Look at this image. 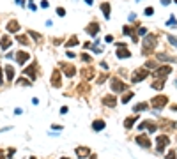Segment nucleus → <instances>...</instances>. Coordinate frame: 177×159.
Listing matches in <instances>:
<instances>
[{
	"label": "nucleus",
	"instance_id": "obj_21",
	"mask_svg": "<svg viewBox=\"0 0 177 159\" xmlns=\"http://www.w3.org/2000/svg\"><path fill=\"white\" fill-rule=\"evenodd\" d=\"M152 88H156V90H161L163 87H165V80H161V78H158L156 81H152V85H151Z\"/></svg>",
	"mask_w": 177,
	"mask_h": 159
},
{
	"label": "nucleus",
	"instance_id": "obj_10",
	"mask_svg": "<svg viewBox=\"0 0 177 159\" xmlns=\"http://www.w3.org/2000/svg\"><path fill=\"white\" fill-rule=\"evenodd\" d=\"M60 67H62V71H64V76H67V78H71V76H74V74H76V69H74L73 65L60 64Z\"/></svg>",
	"mask_w": 177,
	"mask_h": 159
},
{
	"label": "nucleus",
	"instance_id": "obj_41",
	"mask_svg": "<svg viewBox=\"0 0 177 159\" xmlns=\"http://www.w3.org/2000/svg\"><path fill=\"white\" fill-rule=\"evenodd\" d=\"M41 7H43V9H46V7H50V4H48L46 0H43V2H41Z\"/></svg>",
	"mask_w": 177,
	"mask_h": 159
},
{
	"label": "nucleus",
	"instance_id": "obj_7",
	"mask_svg": "<svg viewBox=\"0 0 177 159\" xmlns=\"http://www.w3.org/2000/svg\"><path fill=\"white\" fill-rule=\"evenodd\" d=\"M170 73H172V67H170V65H163V67H158L156 69L154 76H156V78H161V80H165L167 74H170Z\"/></svg>",
	"mask_w": 177,
	"mask_h": 159
},
{
	"label": "nucleus",
	"instance_id": "obj_11",
	"mask_svg": "<svg viewBox=\"0 0 177 159\" xmlns=\"http://www.w3.org/2000/svg\"><path fill=\"white\" fill-rule=\"evenodd\" d=\"M29 58H30V55H29L27 51H18V53H16V60H18V64H20V65H23V64L27 62Z\"/></svg>",
	"mask_w": 177,
	"mask_h": 159
},
{
	"label": "nucleus",
	"instance_id": "obj_39",
	"mask_svg": "<svg viewBox=\"0 0 177 159\" xmlns=\"http://www.w3.org/2000/svg\"><path fill=\"white\" fill-rule=\"evenodd\" d=\"M168 41H170V42H172V44H174V46L177 48V39L174 37V35H168Z\"/></svg>",
	"mask_w": 177,
	"mask_h": 159
},
{
	"label": "nucleus",
	"instance_id": "obj_30",
	"mask_svg": "<svg viewBox=\"0 0 177 159\" xmlns=\"http://www.w3.org/2000/svg\"><path fill=\"white\" fill-rule=\"evenodd\" d=\"M16 39H18V41H20L21 44H27V42H29V41H27V37H25V35H16Z\"/></svg>",
	"mask_w": 177,
	"mask_h": 159
},
{
	"label": "nucleus",
	"instance_id": "obj_36",
	"mask_svg": "<svg viewBox=\"0 0 177 159\" xmlns=\"http://www.w3.org/2000/svg\"><path fill=\"white\" fill-rule=\"evenodd\" d=\"M167 159H175V150H170L167 154Z\"/></svg>",
	"mask_w": 177,
	"mask_h": 159
},
{
	"label": "nucleus",
	"instance_id": "obj_38",
	"mask_svg": "<svg viewBox=\"0 0 177 159\" xmlns=\"http://www.w3.org/2000/svg\"><path fill=\"white\" fill-rule=\"evenodd\" d=\"M138 34H140V35H147V28L145 27H140V28H138Z\"/></svg>",
	"mask_w": 177,
	"mask_h": 159
},
{
	"label": "nucleus",
	"instance_id": "obj_40",
	"mask_svg": "<svg viewBox=\"0 0 177 159\" xmlns=\"http://www.w3.org/2000/svg\"><path fill=\"white\" fill-rule=\"evenodd\" d=\"M57 14H59V16H66V9L59 7V9H57Z\"/></svg>",
	"mask_w": 177,
	"mask_h": 159
},
{
	"label": "nucleus",
	"instance_id": "obj_4",
	"mask_svg": "<svg viewBox=\"0 0 177 159\" xmlns=\"http://www.w3.org/2000/svg\"><path fill=\"white\" fill-rule=\"evenodd\" d=\"M112 90L117 92V94H119V92H124L126 90V83L124 81H121L119 78H112Z\"/></svg>",
	"mask_w": 177,
	"mask_h": 159
},
{
	"label": "nucleus",
	"instance_id": "obj_29",
	"mask_svg": "<svg viewBox=\"0 0 177 159\" xmlns=\"http://www.w3.org/2000/svg\"><path fill=\"white\" fill-rule=\"evenodd\" d=\"M16 83L20 85V87H21V85H23V87H27V85H30V81H29V80H25V78H20Z\"/></svg>",
	"mask_w": 177,
	"mask_h": 159
},
{
	"label": "nucleus",
	"instance_id": "obj_49",
	"mask_svg": "<svg viewBox=\"0 0 177 159\" xmlns=\"http://www.w3.org/2000/svg\"><path fill=\"white\" fill-rule=\"evenodd\" d=\"M16 4H18V5H21V7H23V5H25V0H16Z\"/></svg>",
	"mask_w": 177,
	"mask_h": 159
},
{
	"label": "nucleus",
	"instance_id": "obj_33",
	"mask_svg": "<svg viewBox=\"0 0 177 159\" xmlns=\"http://www.w3.org/2000/svg\"><path fill=\"white\" fill-rule=\"evenodd\" d=\"M82 60H83V62H92V58H90V57H89V55H87V53H83V55H82Z\"/></svg>",
	"mask_w": 177,
	"mask_h": 159
},
{
	"label": "nucleus",
	"instance_id": "obj_20",
	"mask_svg": "<svg viewBox=\"0 0 177 159\" xmlns=\"http://www.w3.org/2000/svg\"><path fill=\"white\" fill-rule=\"evenodd\" d=\"M52 85H53V87H60V73H59V71H55V73H53Z\"/></svg>",
	"mask_w": 177,
	"mask_h": 159
},
{
	"label": "nucleus",
	"instance_id": "obj_13",
	"mask_svg": "<svg viewBox=\"0 0 177 159\" xmlns=\"http://www.w3.org/2000/svg\"><path fill=\"white\" fill-rule=\"evenodd\" d=\"M20 30V23L16 20H11L9 23H7V32H11V34H14V32Z\"/></svg>",
	"mask_w": 177,
	"mask_h": 159
},
{
	"label": "nucleus",
	"instance_id": "obj_24",
	"mask_svg": "<svg viewBox=\"0 0 177 159\" xmlns=\"http://www.w3.org/2000/svg\"><path fill=\"white\" fill-rule=\"evenodd\" d=\"M158 60H168V62H175V58H174V57H168V55H165V53H159V55H158Z\"/></svg>",
	"mask_w": 177,
	"mask_h": 159
},
{
	"label": "nucleus",
	"instance_id": "obj_2",
	"mask_svg": "<svg viewBox=\"0 0 177 159\" xmlns=\"http://www.w3.org/2000/svg\"><path fill=\"white\" fill-rule=\"evenodd\" d=\"M147 76H149V69H145V67L136 69L135 73H133V76H131V81H133V83H140V81L145 80Z\"/></svg>",
	"mask_w": 177,
	"mask_h": 159
},
{
	"label": "nucleus",
	"instance_id": "obj_9",
	"mask_svg": "<svg viewBox=\"0 0 177 159\" xmlns=\"http://www.w3.org/2000/svg\"><path fill=\"white\" fill-rule=\"evenodd\" d=\"M135 141L138 143V145L145 147V148H149V147H151V140H149V136H147V134H138V136L135 138Z\"/></svg>",
	"mask_w": 177,
	"mask_h": 159
},
{
	"label": "nucleus",
	"instance_id": "obj_15",
	"mask_svg": "<svg viewBox=\"0 0 177 159\" xmlns=\"http://www.w3.org/2000/svg\"><path fill=\"white\" fill-rule=\"evenodd\" d=\"M103 103L106 106H110V108H114V106L117 104V99H115L114 95H104V97H103Z\"/></svg>",
	"mask_w": 177,
	"mask_h": 159
},
{
	"label": "nucleus",
	"instance_id": "obj_48",
	"mask_svg": "<svg viewBox=\"0 0 177 159\" xmlns=\"http://www.w3.org/2000/svg\"><path fill=\"white\" fill-rule=\"evenodd\" d=\"M14 113H16V115H20V113H23V110H21V108H16V110H14Z\"/></svg>",
	"mask_w": 177,
	"mask_h": 159
},
{
	"label": "nucleus",
	"instance_id": "obj_43",
	"mask_svg": "<svg viewBox=\"0 0 177 159\" xmlns=\"http://www.w3.org/2000/svg\"><path fill=\"white\" fill-rule=\"evenodd\" d=\"M29 7H30L32 11H36V5H34V2H32V0H29Z\"/></svg>",
	"mask_w": 177,
	"mask_h": 159
},
{
	"label": "nucleus",
	"instance_id": "obj_27",
	"mask_svg": "<svg viewBox=\"0 0 177 159\" xmlns=\"http://www.w3.org/2000/svg\"><path fill=\"white\" fill-rule=\"evenodd\" d=\"M133 95H135V92H128V94H124V97H122V103L126 104V103H128V101H129Z\"/></svg>",
	"mask_w": 177,
	"mask_h": 159
},
{
	"label": "nucleus",
	"instance_id": "obj_3",
	"mask_svg": "<svg viewBox=\"0 0 177 159\" xmlns=\"http://www.w3.org/2000/svg\"><path fill=\"white\" fill-rule=\"evenodd\" d=\"M167 103H168V97H167V95H156V97H152V99H151V104L154 106L156 110H161V108L167 104Z\"/></svg>",
	"mask_w": 177,
	"mask_h": 159
},
{
	"label": "nucleus",
	"instance_id": "obj_22",
	"mask_svg": "<svg viewBox=\"0 0 177 159\" xmlns=\"http://www.w3.org/2000/svg\"><path fill=\"white\" fill-rule=\"evenodd\" d=\"M104 126H106L104 120H96V122L92 124V129L94 131H101V129H104Z\"/></svg>",
	"mask_w": 177,
	"mask_h": 159
},
{
	"label": "nucleus",
	"instance_id": "obj_57",
	"mask_svg": "<svg viewBox=\"0 0 177 159\" xmlns=\"http://www.w3.org/2000/svg\"><path fill=\"white\" fill-rule=\"evenodd\" d=\"M175 4H177V0H175Z\"/></svg>",
	"mask_w": 177,
	"mask_h": 159
},
{
	"label": "nucleus",
	"instance_id": "obj_34",
	"mask_svg": "<svg viewBox=\"0 0 177 159\" xmlns=\"http://www.w3.org/2000/svg\"><path fill=\"white\" fill-rule=\"evenodd\" d=\"M122 30H124V34H126V35H133V34H135V32L131 30V28H129V27H124V28H122Z\"/></svg>",
	"mask_w": 177,
	"mask_h": 159
},
{
	"label": "nucleus",
	"instance_id": "obj_19",
	"mask_svg": "<svg viewBox=\"0 0 177 159\" xmlns=\"http://www.w3.org/2000/svg\"><path fill=\"white\" fill-rule=\"evenodd\" d=\"M101 11H103L104 18L110 20V4H108V2H103V4H101Z\"/></svg>",
	"mask_w": 177,
	"mask_h": 159
},
{
	"label": "nucleus",
	"instance_id": "obj_47",
	"mask_svg": "<svg viewBox=\"0 0 177 159\" xmlns=\"http://www.w3.org/2000/svg\"><path fill=\"white\" fill-rule=\"evenodd\" d=\"M66 55H67V57H69V58H74V57H76V55H74L73 51H67V53H66Z\"/></svg>",
	"mask_w": 177,
	"mask_h": 159
},
{
	"label": "nucleus",
	"instance_id": "obj_16",
	"mask_svg": "<svg viewBox=\"0 0 177 159\" xmlns=\"http://www.w3.org/2000/svg\"><path fill=\"white\" fill-rule=\"evenodd\" d=\"M89 154H90V150H89L87 147H78L76 148V156H78V157H87Z\"/></svg>",
	"mask_w": 177,
	"mask_h": 159
},
{
	"label": "nucleus",
	"instance_id": "obj_25",
	"mask_svg": "<svg viewBox=\"0 0 177 159\" xmlns=\"http://www.w3.org/2000/svg\"><path fill=\"white\" fill-rule=\"evenodd\" d=\"M136 122V117H129V118H126V122H124V127L126 129H129V127L133 126Z\"/></svg>",
	"mask_w": 177,
	"mask_h": 159
},
{
	"label": "nucleus",
	"instance_id": "obj_5",
	"mask_svg": "<svg viewBox=\"0 0 177 159\" xmlns=\"http://www.w3.org/2000/svg\"><path fill=\"white\" fill-rule=\"evenodd\" d=\"M115 53H117L119 58H129L131 57V51L126 48V44H117V51Z\"/></svg>",
	"mask_w": 177,
	"mask_h": 159
},
{
	"label": "nucleus",
	"instance_id": "obj_12",
	"mask_svg": "<svg viewBox=\"0 0 177 159\" xmlns=\"http://www.w3.org/2000/svg\"><path fill=\"white\" fill-rule=\"evenodd\" d=\"M11 44H12L11 37H9V35H4V37H2V41H0V50H9Z\"/></svg>",
	"mask_w": 177,
	"mask_h": 159
},
{
	"label": "nucleus",
	"instance_id": "obj_50",
	"mask_svg": "<svg viewBox=\"0 0 177 159\" xmlns=\"http://www.w3.org/2000/svg\"><path fill=\"white\" fill-rule=\"evenodd\" d=\"M161 4H163V5H168V4H170V0H161Z\"/></svg>",
	"mask_w": 177,
	"mask_h": 159
},
{
	"label": "nucleus",
	"instance_id": "obj_44",
	"mask_svg": "<svg viewBox=\"0 0 177 159\" xmlns=\"http://www.w3.org/2000/svg\"><path fill=\"white\" fill-rule=\"evenodd\" d=\"M104 41H106V42H112V41H114V37H112V35H106V37H104Z\"/></svg>",
	"mask_w": 177,
	"mask_h": 159
},
{
	"label": "nucleus",
	"instance_id": "obj_31",
	"mask_svg": "<svg viewBox=\"0 0 177 159\" xmlns=\"http://www.w3.org/2000/svg\"><path fill=\"white\" fill-rule=\"evenodd\" d=\"M144 12H145V16H152V14H154V9H152V7H145Z\"/></svg>",
	"mask_w": 177,
	"mask_h": 159
},
{
	"label": "nucleus",
	"instance_id": "obj_55",
	"mask_svg": "<svg viewBox=\"0 0 177 159\" xmlns=\"http://www.w3.org/2000/svg\"><path fill=\"white\" fill-rule=\"evenodd\" d=\"M30 159H36V157H30Z\"/></svg>",
	"mask_w": 177,
	"mask_h": 159
},
{
	"label": "nucleus",
	"instance_id": "obj_14",
	"mask_svg": "<svg viewBox=\"0 0 177 159\" xmlns=\"http://www.w3.org/2000/svg\"><path fill=\"white\" fill-rule=\"evenodd\" d=\"M97 32H99V25H97L96 21L90 23V25L87 27V34H89V35H92V37H96V34H97Z\"/></svg>",
	"mask_w": 177,
	"mask_h": 159
},
{
	"label": "nucleus",
	"instance_id": "obj_53",
	"mask_svg": "<svg viewBox=\"0 0 177 159\" xmlns=\"http://www.w3.org/2000/svg\"><path fill=\"white\" fill-rule=\"evenodd\" d=\"M89 159H97V157H96V156H90V157H89Z\"/></svg>",
	"mask_w": 177,
	"mask_h": 159
},
{
	"label": "nucleus",
	"instance_id": "obj_32",
	"mask_svg": "<svg viewBox=\"0 0 177 159\" xmlns=\"http://www.w3.org/2000/svg\"><path fill=\"white\" fill-rule=\"evenodd\" d=\"M144 67H145V69H154V67H156V62H145Z\"/></svg>",
	"mask_w": 177,
	"mask_h": 159
},
{
	"label": "nucleus",
	"instance_id": "obj_37",
	"mask_svg": "<svg viewBox=\"0 0 177 159\" xmlns=\"http://www.w3.org/2000/svg\"><path fill=\"white\" fill-rule=\"evenodd\" d=\"M30 35H32V39H36V41H41V35H39V34H36V32H30Z\"/></svg>",
	"mask_w": 177,
	"mask_h": 159
},
{
	"label": "nucleus",
	"instance_id": "obj_26",
	"mask_svg": "<svg viewBox=\"0 0 177 159\" xmlns=\"http://www.w3.org/2000/svg\"><path fill=\"white\" fill-rule=\"evenodd\" d=\"M74 44H78V37H76V35H73L69 41L66 42V48H71V46H74Z\"/></svg>",
	"mask_w": 177,
	"mask_h": 159
},
{
	"label": "nucleus",
	"instance_id": "obj_23",
	"mask_svg": "<svg viewBox=\"0 0 177 159\" xmlns=\"http://www.w3.org/2000/svg\"><path fill=\"white\" fill-rule=\"evenodd\" d=\"M147 108H149V104H147V103H140V104H136L135 108H133V111H136V113H138V111H144V110H147Z\"/></svg>",
	"mask_w": 177,
	"mask_h": 159
},
{
	"label": "nucleus",
	"instance_id": "obj_35",
	"mask_svg": "<svg viewBox=\"0 0 177 159\" xmlns=\"http://www.w3.org/2000/svg\"><path fill=\"white\" fill-rule=\"evenodd\" d=\"M128 20H129V23H135V21H136V14H135V12H131Z\"/></svg>",
	"mask_w": 177,
	"mask_h": 159
},
{
	"label": "nucleus",
	"instance_id": "obj_52",
	"mask_svg": "<svg viewBox=\"0 0 177 159\" xmlns=\"http://www.w3.org/2000/svg\"><path fill=\"white\" fill-rule=\"evenodd\" d=\"M0 159H4V152L2 150H0Z\"/></svg>",
	"mask_w": 177,
	"mask_h": 159
},
{
	"label": "nucleus",
	"instance_id": "obj_6",
	"mask_svg": "<svg viewBox=\"0 0 177 159\" xmlns=\"http://www.w3.org/2000/svg\"><path fill=\"white\" fill-rule=\"evenodd\" d=\"M23 74H25V76H29V78H30V81H36V78H37V76H36V74H37L36 64H30L29 67H25V69H23Z\"/></svg>",
	"mask_w": 177,
	"mask_h": 159
},
{
	"label": "nucleus",
	"instance_id": "obj_28",
	"mask_svg": "<svg viewBox=\"0 0 177 159\" xmlns=\"http://www.w3.org/2000/svg\"><path fill=\"white\" fill-rule=\"evenodd\" d=\"M167 25H168V27H175V25H177V20H175V16H170V20L167 21Z\"/></svg>",
	"mask_w": 177,
	"mask_h": 159
},
{
	"label": "nucleus",
	"instance_id": "obj_17",
	"mask_svg": "<svg viewBox=\"0 0 177 159\" xmlns=\"http://www.w3.org/2000/svg\"><path fill=\"white\" fill-rule=\"evenodd\" d=\"M80 74L83 76L85 80H90V78H94V69H90V67H87V69H82V71H80Z\"/></svg>",
	"mask_w": 177,
	"mask_h": 159
},
{
	"label": "nucleus",
	"instance_id": "obj_46",
	"mask_svg": "<svg viewBox=\"0 0 177 159\" xmlns=\"http://www.w3.org/2000/svg\"><path fill=\"white\" fill-rule=\"evenodd\" d=\"M60 113H62V115L64 113H67V106H62V108H60Z\"/></svg>",
	"mask_w": 177,
	"mask_h": 159
},
{
	"label": "nucleus",
	"instance_id": "obj_56",
	"mask_svg": "<svg viewBox=\"0 0 177 159\" xmlns=\"http://www.w3.org/2000/svg\"><path fill=\"white\" fill-rule=\"evenodd\" d=\"M175 87H177V81H175Z\"/></svg>",
	"mask_w": 177,
	"mask_h": 159
},
{
	"label": "nucleus",
	"instance_id": "obj_45",
	"mask_svg": "<svg viewBox=\"0 0 177 159\" xmlns=\"http://www.w3.org/2000/svg\"><path fill=\"white\" fill-rule=\"evenodd\" d=\"M4 83V71H2V69H0V85Z\"/></svg>",
	"mask_w": 177,
	"mask_h": 159
},
{
	"label": "nucleus",
	"instance_id": "obj_1",
	"mask_svg": "<svg viewBox=\"0 0 177 159\" xmlns=\"http://www.w3.org/2000/svg\"><path fill=\"white\" fill-rule=\"evenodd\" d=\"M156 44H158V37H156V35H152V34L145 35V39H144V53L154 51Z\"/></svg>",
	"mask_w": 177,
	"mask_h": 159
},
{
	"label": "nucleus",
	"instance_id": "obj_54",
	"mask_svg": "<svg viewBox=\"0 0 177 159\" xmlns=\"http://www.w3.org/2000/svg\"><path fill=\"white\" fill-rule=\"evenodd\" d=\"M62 159H67V157H62Z\"/></svg>",
	"mask_w": 177,
	"mask_h": 159
},
{
	"label": "nucleus",
	"instance_id": "obj_42",
	"mask_svg": "<svg viewBox=\"0 0 177 159\" xmlns=\"http://www.w3.org/2000/svg\"><path fill=\"white\" fill-rule=\"evenodd\" d=\"M104 78H106V74H101V78H97V83H103Z\"/></svg>",
	"mask_w": 177,
	"mask_h": 159
},
{
	"label": "nucleus",
	"instance_id": "obj_51",
	"mask_svg": "<svg viewBox=\"0 0 177 159\" xmlns=\"http://www.w3.org/2000/svg\"><path fill=\"white\" fill-rule=\"evenodd\" d=\"M85 2H87L89 5H92V4H94V0H85Z\"/></svg>",
	"mask_w": 177,
	"mask_h": 159
},
{
	"label": "nucleus",
	"instance_id": "obj_18",
	"mask_svg": "<svg viewBox=\"0 0 177 159\" xmlns=\"http://www.w3.org/2000/svg\"><path fill=\"white\" fill-rule=\"evenodd\" d=\"M4 73L7 76V81H11V80L14 78V69H12V65H5V67H4Z\"/></svg>",
	"mask_w": 177,
	"mask_h": 159
},
{
	"label": "nucleus",
	"instance_id": "obj_8",
	"mask_svg": "<svg viewBox=\"0 0 177 159\" xmlns=\"http://www.w3.org/2000/svg\"><path fill=\"white\" fill-rule=\"evenodd\" d=\"M168 141H170V140H168V136L167 134H159V136H158V140H156V143H158V152H163V150H165V147H167L168 145Z\"/></svg>",
	"mask_w": 177,
	"mask_h": 159
}]
</instances>
